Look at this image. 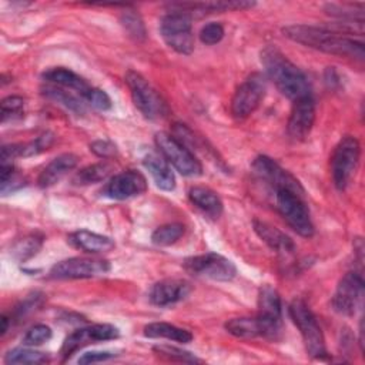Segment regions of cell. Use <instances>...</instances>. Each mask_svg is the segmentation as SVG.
I'll return each instance as SVG.
<instances>
[{"label":"cell","mask_w":365,"mask_h":365,"mask_svg":"<svg viewBox=\"0 0 365 365\" xmlns=\"http://www.w3.org/2000/svg\"><path fill=\"white\" fill-rule=\"evenodd\" d=\"M282 33L289 40L304 44L307 47L334 54L338 57H346L356 61H364L365 50L361 41L345 37L339 33L331 31L328 29L307 26V24H292L282 29Z\"/></svg>","instance_id":"cell-1"},{"label":"cell","mask_w":365,"mask_h":365,"mask_svg":"<svg viewBox=\"0 0 365 365\" xmlns=\"http://www.w3.org/2000/svg\"><path fill=\"white\" fill-rule=\"evenodd\" d=\"M261 63L267 77L274 81L277 88L291 100L311 94L307 76L291 63L275 46H267L261 51Z\"/></svg>","instance_id":"cell-2"},{"label":"cell","mask_w":365,"mask_h":365,"mask_svg":"<svg viewBox=\"0 0 365 365\" xmlns=\"http://www.w3.org/2000/svg\"><path fill=\"white\" fill-rule=\"evenodd\" d=\"M292 322L299 329L305 349L314 359H322L327 356V346L322 329L317 321V317L302 299H294L288 308Z\"/></svg>","instance_id":"cell-3"},{"label":"cell","mask_w":365,"mask_h":365,"mask_svg":"<svg viewBox=\"0 0 365 365\" xmlns=\"http://www.w3.org/2000/svg\"><path fill=\"white\" fill-rule=\"evenodd\" d=\"M275 198V207L287 224L302 237H312L314 224L304 201V194L292 191L289 188H277L272 191Z\"/></svg>","instance_id":"cell-4"},{"label":"cell","mask_w":365,"mask_h":365,"mask_svg":"<svg viewBox=\"0 0 365 365\" xmlns=\"http://www.w3.org/2000/svg\"><path fill=\"white\" fill-rule=\"evenodd\" d=\"M361 157L359 141L352 135H345L335 145L331 155V174L334 185L344 191L352 181Z\"/></svg>","instance_id":"cell-5"},{"label":"cell","mask_w":365,"mask_h":365,"mask_svg":"<svg viewBox=\"0 0 365 365\" xmlns=\"http://www.w3.org/2000/svg\"><path fill=\"white\" fill-rule=\"evenodd\" d=\"M125 83L134 106L148 120H160L168 114V106L157 90L137 71L128 70L125 73Z\"/></svg>","instance_id":"cell-6"},{"label":"cell","mask_w":365,"mask_h":365,"mask_svg":"<svg viewBox=\"0 0 365 365\" xmlns=\"http://www.w3.org/2000/svg\"><path fill=\"white\" fill-rule=\"evenodd\" d=\"M257 321L259 334L269 341H278L282 336V307L281 298L275 288L262 285L258 292Z\"/></svg>","instance_id":"cell-7"},{"label":"cell","mask_w":365,"mask_h":365,"mask_svg":"<svg viewBox=\"0 0 365 365\" xmlns=\"http://www.w3.org/2000/svg\"><path fill=\"white\" fill-rule=\"evenodd\" d=\"M155 144L165 160L185 177H197L202 174V165L194 153L174 135L160 131L155 134Z\"/></svg>","instance_id":"cell-8"},{"label":"cell","mask_w":365,"mask_h":365,"mask_svg":"<svg viewBox=\"0 0 365 365\" xmlns=\"http://www.w3.org/2000/svg\"><path fill=\"white\" fill-rule=\"evenodd\" d=\"M160 33L164 41L180 54H191L194 50V34L191 17L182 11L173 10L160 21Z\"/></svg>","instance_id":"cell-9"},{"label":"cell","mask_w":365,"mask_h":365,"mask_svg":"<svg viewBox=\"0 0 365 365\" xmlns=\"http://www.w3.org/2000/svg\"><path fill=\"white\" fill-rule=\"evenodd\" d=\"M182 267L194 277L212 281H231L237 274L234 262L215 252L188 257L184 259Z\"/></svg>","instance_id":"cell-10"},{"label":"cell","mask_w":365,"mask_h":365,"mask_svg":"<svg viewBox=\"0 0 365 365\" xmlns=\"http://www.w3.org/2000/svg\"><path fill=\"white\" fill-rule=\"evenodd\" d=\"M267 91V77L254 73L247 77L235 90L231 100V114L235 118H245L261 104Z\"/></svg>","instance_id":"cell-11"},{"label":"cell","mask_w":365,"mask_h":365,"mask_svg":"<svg viewBox=\"0 0 365 365\" xmlns=\"http://www.w3.org/2000/svg\"><path fill=\"white\" fill-rule=\"evenodd\" d=\"M118 336H120L118 328L111 324H94L84 328H78L74 332H71L68 336H66L60 348L61 361L68 359L74 352H77L78 349L90 344L111 341V339H117Z\"/></svg>","instance_id":"cell-12"},{"label":"cell","mask_w":365,"mask_h":365,"mask_svg":"<svg viewBox=\"0 0 365 365\" xmlns=\"http://www.w3.org/2000/svg\"><path fill=\"white\" fill-rule=\"evenodd\" d=\"M110 271V262L100 258L87 257H73L63 259L53 265L50 269V277L56 279H81L93 278Z\"/></svg>","instance_id":"cell-13"},{"label":"cell","mask_w":365,"mask_h":365,"mask_svg":"<svg viewBox=\"0 0 365 365\" xmlns=\"http://www.w3.org/2000/svg\"><path fill=\"white\" fill-rule=\"evenodd\" d=\"M364 279L359 272L349 271L338 282L332 297V307L338 314L354 315L362 304Z\"/></svg>","instance_id":"cell-14"},{"label":"cell","mask_w":365,"mask_h":365,"mask_svg":"<svg viewBox=\"0 0 365 365\" xmlns=\"http://www.w3.org/2000/svg\"><path fill=\"white\" fill-rule=\"evenodd\" d=\"M252 173L257 175L259 181L267 184L271 191L277 188H289L292 191H297L299 194H305L302 185L299 181L289 174L287 170H284L277 161L267 155H258L252 161Z\"/></svg>","instance_id":"cell-15"},{"label":"cell","mask_w":365,"mask_h":365,"mask_svg":"<svg viewBox=\"0 0 365 365\" xmlns=\"http://www.w3.org/2000/svg\"><path fill=\"white\" fill-rule=\"evenodd\" d=\"M147 190V180L145 177L135 170L123 171L115 174L101 190L104 197L111 200H128L143 194Z\"/></svg>","instance_id":"cell-16"},{"label":"cell","mask_w":365,"mask_h":365,"mask_svg":"<svg viewBox=\"0 0 365 365\" xmlns=\"http://www.w3.org/2000/svg\"><path fill=\"white\" fill-rule=\"evenodd\" d=\"M315 121V101L311 94L294 100L292 110L288 118L287 131L292 140H305Z\"/></svg>","instance_id":"cell-17"},{"label":"cell","mask_w":365,"mask_h":365,"mask_svg":"<svg viewBox=\"0 0 365 365\" xmlns=\"http://www.w3.org/2000/svg\"><path fill=\"white\" fill-rule=\"evenodd\" d=\"M191 291L187 281L178 278H167L155 282L150 289V301L157 307H168L184 299Z\"/></svg>","instance_id":"cell-18"},{"label":"cell","mask_w":365,"mask_h":365,"mask_svg":"<svg viewBox=\"0 0 365 365\" xmlns=\"http://www.w3.org/2000/svg\"><path fill=\"white\" fill-rule=\"evenodd\" d=\"M254 231L257 235L275 252L284 254V255H291L295 251V244L294 241L281 230L277 227H272L271 224L261 221V220H254L252 221Z\"/></svg>","instance_id":"cell-19"},{"label":"cell","mask_w":365,"mask_h":365,"mask_svg":"<svg viewBox=\"0 0 365 365\" xmlns=\"http://www.w3.org/2000/svg\"><path fill=\"white\" fill-rule=\"evenodd\" d=\"M144 167L151 174L155 185L164 191H173L175 188V177L170 167V163L161 153L151 151L143 160Z\"/></svg>","instance_id":"cell-20"},{"label":"cell","mask_w":365,"mask_h":365,"mask_svg":"<svg viewBox=\"0 0 365 365\" xmlns=\"http://www.w3.org/2000/svg\"><path fill=\"white\" fill-rule=\"evenodd\" d=\"M252 1L244 0H220V1H202V3H178L173 4L171 7L177 11H182L190 17L192 14H207V13H221V11H231V10H244L252 7Z\"/></svg>","instance_id":"cell-21"},{"label":"cell","mask_w":365,"mask_h":365,"mask_svg":"<svg viewBox=\"0 0 365 365\" xmlns=\"http://www.w3.org/2000/svg\"><path fill=\"white\" fill-rule=\"evenodd\" d=\"M54 141L53 134L46 133L40 137H37L33 141L24 143V144H10V145H3L1 148V164H9L10 160L16 157H31L37 155L51 147Z\"/></svg>","instance_id":"cell-22"},{"label":"cell","mask_w":365,"mask_h":365,"mask_svg":"<svg viewBox=\"0 0 365 365\" xmlns=\"http://www.w3.org/2000/svg\"><path fill=\"white\" fill-rule=\"evenodd\" d=\"M68 242L81 250L84 252L97 254V252H107L114 248V241L110 237L88 231V230H78L68 235Z\"/></svg>","instance_id":"cell-23"},{"label":"cell","mask_w":365,"mask_h":365,"mask_svg":"<svg viewBox=\"0 0 365 365\" xmlns=\"http://www.w3.org/2000/svg\"><path fill=\"white\" fill-rule=\"evenodd\" d=\"M43 80L48 84H54V86H58L63 88L77 91L78 96H81L83 98H84L86 93L91 88L83 77H80L74 71L64 68V67L48 68L47 71L43 73Z\"/></svg>","instance_id":"cell-24"},{"label":"cell","mask_w":365,"mask_h":365,"mask_svg":"<svg viewBox=\"0 0 365 365\" xmlns=\"http://www.w3.org/2000/svg\"><path fill=\"white\" fill-rule=\"evenodd\" d=\"M77 161H78L77 157L70 153H66V154H61V155L53 158L40 173L38 185L43 188L54 185L77 165Z\"/></svg>","instance_id":"cell-25"},{"label":"cell","mask_w":365,"mask_h":365,"mask_svg":"<svg viewBox=\"0 0 365 365\" xmlns=\"http://www.w3.org/2000/svg\"><path fill=\"white\" fill-rule=\"evenodd\" d=\"M188 198L197 208L212 218H218L222 212L221 198L217 195V192L207 187H191L188 191Z\"/></svg>","instance_id":"cell-26"},{"label":"cell","mask_w":365,"mask_h":365,"mask_svg":"<svg viewBox=\"0 0 365 365\" xmlns=\"http://www.w3.org/2000/svg\"><path fill=\"white\" fill-rule=\"evenodd\" d=\"M325 11L336 17L341 24L364 26V4L361 3H328Z\"/></svg>","instance_id":"cell-27"},{"label":"cell","mask_w":365,"mask_h":365,"mask_svg":"<svg viewBox=\"0 0 365 365\" xmlns=\"http://www.w3.org/2000/svg\"><path fill=\"white\" fill-rule=\"evenodd\" d=\"M144 335L148 338H164L181 344L191 342L192 334L167 322H151L144 327Z\"/></svg>","instance_id":"cell-28"},{"label":"cell","mask_w":365,"mask_h":365,"mask_svg":"<svg viewBox=\"0 0 365 365\" xmlns=\"http://www.w3.org/2000/svg\"><path fill=\"white\" fill-rule=\"evenodd\" d=\"M41 90L47 98H51V100L63 104L66 108H68L70 111H73L76 114H84L86 104H84L83 97H77L76 94H73L71 91H67L66 88L54 86V84H48V83Z\"/></svg>","instance_id":"cell-29"},{"label":"cell","mask_w":365,"mask_h":365,"mask_svg":"<svg viewBox=\"0 0 365 365\" xmlns=\"http://www.w3.org/2000/svg\"><path fill=\"white\" fill-rule=\"evenodd\" d=\"M111 170H113V167L107 161H101V163L87 165V167L81 168L74 175L73 182L76 185H88V184L100 182V181H104L110 175Z\"/></svg>","instance_id":"cell-30"},{"label":"cell","mask_w":365,"mask_h":365,"mask_svg":"<svg viewBox=\"0 0 365 365\" xmlns=\"http://www.w3.org/2000/svg\"><path fill=\"white\" fill-rule=\"evenodd\" d=\"M47 361H50L48 354L31 349L27 345L23 348H13L4 356V362L9 365H11V364L34 365V364H44Z\"/></svg>","instance_id":"cell-31"},{"label":"cell","mask_w":365,"mask_h":365,"mask_svg":"<svg viewBox=\"0 0 365 365\" xmlns=\"http://www.w3.org/2000/svg\"><path fill=\"white\" fill-rule=\"evenodd\" d=\"M41 245H43V235L40 234L26 235L11 247V257L19 262H24L31 257H34L40 251Z\"/></svg>","instance_id":"cell-32"},{"label":"cell","mask_w":365,"mask_h":365,"mask_svg":"<svg viewBox=\"0 0 365 365\" xmlns=\"http://www.w3.org/2000/svg\"><path fill=\"white\" fill-rule=\"evenodd\" d=\"M225 329L237 336V338H255L261 336L259 334V325L257 318H250V317H241V318H232L225 322Z\"/></svg>","instance_id":"cell-33"},{"label":"cell","mask_w":365,"mask_h":365,"mask_svg":"<svg viewBox=\"0 0 365 365\" xmlns=\"http://www.w3.org/2000/svg\"><path fill=\"white\" fill-rule=\"evenodd\" d=\"M120 23L127 33L128 37H131L135 41H143L147 37L145 24L141 19V16L134 10H124L120 16Z\"/></svg>","instance_id":"cell-34"},{"label":"cell","mask_w":365,"mask_h":365,"mask_svg":"<svg viewBox=\"0 0 365 365\" xmlns=\"http://www.w3.org/2000/svg\"><path fill=\"white\" fill-rule=\"evenodd\" d=\"M184 235V225L180 222H170L160 225L151 234V240L155 245L167 247L177 242Z\"/></svg>","instance_id":"cell-35"},{"label":"cell","mask_w":365,"mask_h":365,"mask_svg":"<svg viewBox=\"0 0 365 365\" xmlns=\"http://www.w3.org/2000/svg\"><path fill=\"white\" fill-rule=\"evenodd\" d=\"M154 352L168 361H177V362H187V364H195V362H201L200 358H197L194 354L184 351L181 348L177 346H171V345H157L153 348Z\"/></svg>","instance_id":"cell-36"},{"label":"cell","mask_w":365,"mask_h":365,"mask_svg":"<svg viewBox=\"0 0 365 365\" xmlns=\"http://www.w3.org/2000/svg\"><path fill=\"white\" fill-rule=\"evenodd\" d=\"M24 108V100L19 96H9L1 100L0 104V113H1V123H6L7 120L20 118Z\"/></svg>","instance_id":"cell-37"},{"label":"cell","mask_w":365,"mask_h":365,"mask_svg":"<svg viewBox=\"0 0 365 365\" xmlns=\"http://www.w3.org/2000/svg\"><path fill=\"white\" fill-rule=\"evenodd\" d=\"M50 338H51L50 327L44 324H37L26 332V335L23 336V344L27 346H37L47 342Z\"/></svg>","instance_id":"cell-38"},{"label":"cell","mask_w":365,"mask_h":365,"mask_svg":"<svg viewBox=\"0 0 365 365\" xmlns=\"http://www.w3.org/2000/svg\"><path fill=\"white\" fill-rule=\"evenodd\" d=\"M84 101L88 103L91 107L100 110V111H107L111 108V98L110 96L100 88H94L91 87L86 96H84Z\"/></svg>","instance_id":"cell-39"},{"label":"cell","mask_w":365,"mask_h":365,"mask_svg":"<svg viewBox=\"0 0 365 365\" xmlns=\"http://www.w3.org/2000/svg\"><path fill=\"white\" fill-rule=\"evenodd\" d=\"M224 37V27L220 23H208L200 30V40L204 44L212 46L222 40Z\"/></svg>","instance_id":"cell-40"},{"label":"cell","mask_w":365,"mask_h":365,"mask_svg":"<svg viewBox=\"0 0 365 365\" xmlns=\"http://www.w3.org/2000/svg\"><path fill=\"white\" fill-rule=\"evenodd\" d=\"M90 150L101 158H110L117 153L115 145L108 140H96V141H93L90 144Z\"/></svg>","instance_id":"cell-41"},{"label":"cell","mask_w":365,"mask_h":365,"mask_svg":"<svg viewBox=\"0 0 365 365\" xmlns=\"http://www.w3.org/2000/svg\"><path fill=\"white\" fill-rule=\"evenodd\" d=\"M114 354L108 351H93V352H86L78 358V364H94V362H103L110 358H113Z\"/></svg>","instance_id":"cell-42"},{"label":"cell","mask_w":365,"mask_h":365,"mask_svg":"<svg viewBox=\"0 0 365 365\" xmlns=\"http://www.w3.org/2000/svg\"><path fill=\"white\" fill-rule=\"evenodd\" d=\"M9 328V318L6 315L1 317V335H4L7 332Z\"/></svg>","instance_id":"cell-43"}]
</instances>
